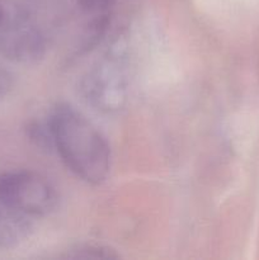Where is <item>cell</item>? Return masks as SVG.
<instances>
[{"mask_svg": "<svg viewBox=\"0 0 259 260\" xmlns=\"http://www.w3.org/2000/svg\"><path fill=\"white\" fill-rule=\"evenodd\" d=\"M53 149L65 167L83 182L99 185L112 168L111 147L95 124L75 107L60 103L47 119Z\"/></svg>", "mask_w": 259, "mask_h": 260, "instance_id": "obj_1", "label": "cell"}, {"mask_svg": "<svg viewBox=\"0 0 259 260\" xmlns=\"http://www.w3.org/2000/svg\"><path fill=\"white\" fill-rule=\"evenodd\" d=\"M128 47L126 37H116L81 75L79 94L96 113L114 116L126 108L131 80Z\"/></svg>", "mask_w": 259, "mask_h": 260, "instance_id": "obj_2", "label": "cell"}, {"mask_svg": "<svg viewBox=\"0 0 259 260\" xmlns=\"http://www.w3.org/2000/svg\"><path fill=\"white\" fill-rule=\"evenodd\" d=\"M0 203L29 218L45 217L57 207L58 193L40 173L10 170L0 174Z\"/></svg>", "mask_w": 259, "mask_h": 260, "instance_id": "obj_3", "label": "cell"}, {"mask_svg": "<svg viewBox=\"0 0 259 260\" xmlns=\"http://www.w3.org/2000/svg\"><path fill=\"white\" fill-rule=\"evenodd\" d=\"M46 38L35 22L22 14L10 15L0 35V53L7 60L32 65L43 58Z\"/></svg>", "mask_w": 259, "mask_h": 260, "instance_id": "obj_4", "label": "cell"}, {"mask_svg": "<svg viewBox=\"0 0 259 260\" xmlns=\"http://www.w3.org/2000/svg\"><path fill=\"white\" fill-rule=\"evenodd\" d=\"M32 218L0 203V250L20 245L32 233Z\"/></svg>", "mask_w": 259, "mask_h": 260, "instance_id": "obj_5", "label": "cell"}, {"mask_svg": "<svg viewBox=\"0 0 259 260\" xmlns=\"http://www.w3.org/2000/svg\"><path fill=\"white\" fill-rule=\"evenodd\" d=\"M69 256L75 259H112L118 258V254H116L114 250L107 248V246L85 244V245H79L78 248L73 249Z\"/></svg>", "mask_w": 259, "mask_h": 260, "instance_id": "obj_6", "label": "cell"}, {"mask_svg": "<svg viewBox=\"0 0 259 260\" xmlns=\"http://www.w3.org/2000/svg\"><path fill=\"white\" fill-rule=\"evenodd\" d=\"M14 86V76L7 69L0 68V102L9 95Z\"/></svg>", "mask_w": 259, "mask_h": 260, "instance_id": "obj_7", "label": "cell"}, {"mask_svg": "<svg viewBox=\"0 0 259 260\" xmlns=\"http://www.w3.org/2000/svg\"><path fill=\"white\" fill-rule=\"evenodd\" d=\"M113 3V0H78V4L86 12H101L107 9Z\"/></svg>", "mask_w": 259, "mask_h": 260, "instance_id": "obj_8", "label": "cell"}, {"mask_svg": "<svg viewBox=\"0 0 259 260\" xmlns=\"http://www.w3.org/2000/svg\"><path fill=\"white\" fill-rule=\"evenodd\" d=\"M8 18H9V13L7 12V9L4 8V5L0 3V35H2V30L4 28L5 23H7Z\"/></svg>", "mask_w": 259, "mask_h": 260, "instance_id": "obj_9", "label": "cell"}]
</instances>
